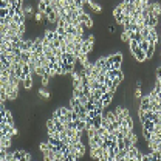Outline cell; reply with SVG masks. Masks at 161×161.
Listing matches in <instances>:
<instances>
[{
  "label": "cell",
  "instance_id": "cell-2",
  "mask_svg": "<svg viewBox=\"0 0 161 161\" xmlns=\"http://www.w3.org/2000/svg\"><path fill=\"white\" fill-rule=\"evenodd\" d=\"M22 85L25 90H30L31 87H33V74H30V76H26L23 80H22Z\"/></svg>",
  "mask_w": 161,
  "mask_h": 161
},
{
  "label": "cell",
  "instance_id": "cell-6",
  "mask_svg": "<svg viewBox=\"0 0 161 161\" xmlns=\"http://www.w3.org/2000/svg\"><path fill=\"white\" fill-rule=\"evenodd\" d=\"M40 84H42V87H47V85L50 84V78H48V76L40 78Z\"/></svg>",
  "mask_w": 161,
  "mask_h": 161
},
{
  "label": "cell",
  "instance_id": "cell-7",
  "mask_svg": "<svg viewBox=\"0 0 161 161\" xmlns=\"http://www.w3.org/2000/svg\"><path fill=\"white\" fill-rule=\"evenodd\" d=\"M23 11H25V14L33 13V6H31V5H23Z\"/></svg>",
  "mask_w": 161,
  "mask_h": 161
},
{
  "label": "cell",
  "instance_id": "cell-8",
  "mask_svg": "<svg viewBox=\"0 0 161 161\" xmlns=\"http://www.w3.org/2000/svg\"><path fill=\"white\" fill-rule=\"evenodd\" d=\"M135 98H138V99L143 98V90L138 88V87H136V90H135Z\"/></svg>",
  "mask_w": 161,
  "mask_h": 161
},
{
  "label": "cell",
  "instance_id": "cell-9",
  "mask_svg": "<svg viewBox=\"0 0 161 161\" xmlns=\"http://www.w3.org/2000/svg\"><path fill=\"white\" fill-rule=\"evenodd\" d=\"M34 19H36V22H42V19H44V17H42V14H40V13H36Z\"/></svg>",
  "mask_w": 161,
  "mask_h": 161
},
{
  "label": "cell",
  "instance_id": "cell-1",
  "mask_svg": "<svg viewBox=\"0 0 161 161\" xmlns=\"http://www.w3.org/2000/svg\"><path fill=\"white\" fill-rule=\"evenodd\" d=\"M132 54L135 56V59H136L138 62H144V61H147V57H146V53H144V51H141V50H139V48H138L136 51H133Z\"/></svg>",
  "mask_w": 161,
  "mask_h": 161
},
{
  "label": "cell",
  "instance_id": "cell-5",
  "mask_svg": "<svg viewBox=\"0 0 161 161\" xmlns=\"http://www.w3.org/2000/svg\"><path fill=\"white\" fill-rule=\"evenodd\" d=\"M39 95H40V98H45V99H50V92L48 90H45L44 87H42L39 90Z\"/></svg>",
  "mask_w": 161,
  "mask_h": 161
},
{
  "label": "cell",
  "instance_id": "cell-10",
  "mask_svg": "<svg viewBox=\"0 0 161 161\" xmlns=\"http://www.w3.org/2000/svg\"><path fill=\"white\" fill-rule=\"evenodd\" d=\"M121 40H122V42H129V36H127L126 33H122V34H121Z\"/></svg>",
  "mask_w": 161,
  "mask_h": 161
},
{
  "label": "cell",
  "instance_id": "cell-3",
  "mask_svg": "<svg viewBox=\"0 0 161 161\" xmlns=\"http://www.w3.org/2000/svg\"><path fill=\"white\" fill-rule=\"evenodd\" d=\"M90 9H92V11H95V13H101L102 11V6H101L99 3H96V2H93V0H90Z\"/></svg>",
  "mask_w": 161,
  "mask_h": 161
},
{
  "label": "cell",
  "instance_id": "cell-4",
  "mask_svg": "<svg viewBox=\"0 0 161 161\" xmlns=\"http://www.w3.org/2000/svg\"><path fill=\"white\" fill-rule=\"evenodd\" d=\"M153 14L155 16H161V5L158 3V2H153Z\"/></svg>",
  "mask_w": 161,
  "mask_h": 161
}]
</instances>
